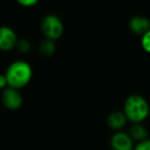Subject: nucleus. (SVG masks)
<instances>
[{
	"label": "nucleus",
	"mask_w": 150,
	"mask_h": 150,
	"mask_svg": "<svg viewBox=\"0 0 150 150\" xmlns=\"http://www.w3.org/2000/svg\"><path fill=\"white\" fill-rule=\"evenodd\" d=\"M9 88L21 90L29 84L33 76L31 65L26 61H15L13 62L4 73Z\"/></svg>",
	"instance_id": "nucleus-1"
},
{
	"label": "nucleus",
	"mask_w": 150,
	"mask_h": 150,
	"mask_svg": "<svg viewBox=\"0 0 150 150\" xmlns=\"http://www.w3.org/2000/svg\"><path fill=\"white\" fill-rule=\"evenodd\" d=\"M122 112L132 123H142L150 114L149 103L140 95H132L125 101Z\"/></svg>",
	"instance_id": "nucleus-2"
},
{
	"label": "nucleus",
	"mask_w": 150,
	"mask_h": 150,
	"mask_svg": "<svg viewBox=\"0 0 150 150\" xmlns=\"http://www.w3.org/2000/svg\"><path fill=\"white\" fill-rule=\"evenodd\" d=\"M41 31L45 36V39L52 41L58 40L64 33V25L62 20L52 13L45 16L41 22Z\"/></svg>",
	"instance_id": "nucleus-3"
},
{
	"label": "nucleus",
	"mask_w": 150,
	"mask_h": 150,
	"mask_svg": "<svg viewBox=\"0 0 150 150\" xmlns=\"http://www.w3.org/2000/svg\"><path fill=\"white\" fill-rule=\"evenodd\" d=\"M1 102L8 110H18L23 104V97L19 90L7 86L1 93Z\"/></svg>",
	"instance_id": "nucleus-4"
},
{
	"label": "nucleus",
	"mask_w": 150,
	"mask_h": 150,
	"mask_svg": "<svg viewBox=\"0 0 150 150\" xmlns=\"http://www.w3.org/2000/svg\"><path fill=\"white\" fill-rule=\"evenodd\" d=\"M18 36L15 30L8 26H0V50L9 52L18 43Z\"/></svg>",
	"instance_id": "nucleus-5"
},
{
	"label": "nucleus",
	"mask_w": 150,
	"mask_h": 150,
	"mask_svg": "<svg viewBox=\"0 0 150 150\" xmlns=\"http://www.w3.org/2000/svg\"><path fill=\"white\" fill-rule=\"evenodd\" d=\"M110 146L112 150H133L135 145L127 133L116 132L111 137Z\"/></svg>",
	"instance_id": "nucleus-6"
},
{
	"label": "nucleus",
	"mask_w": 150,
	"mask_h": 150,
	"mask_svg": "<svg viewBox=\"0 0 150 150\" xmlns=\"http://www.w3.org/2000/svg\"><path fill=\"white\" fill-rule=\"evenodd\" d=\"M129 28L132 33L143 36L146 32L150 30V20L144 16H135L129 20Z\"/></svg>",
	"instance_id": "nucleus-7"
},
{
	"label": "nucleus",
	"mask_w": 150,
	"mask_h": 150,
	"mask_svg": "<svg viewBox=\"0 0 150 150\" xmlns=\"http://www.w3.org/2000/svg\"><path fill=\"white\" fill-rule=\"evenodd\" d=\"M127 121V119L122 111H114V112L110 113L107 117L108 127L117 132H120V129L125 127Z\"/></svg>",
	"instance_id": "nucleus-8"
},
{
	"label": "nucleus",
	"mask_w": 150,
	"mask_h": 150,
	"mask_svg": "<svg viewBox=\"0 0 150 150\" xmlns=\"http://www.w3.org/2000/svg\"><path fill=\"white\" fill-rule=\"evenodd\" d=\"M129 136L131 139L136 143H139L141 141L148 139V132L146 127L142 123H133L129 129Z\"/></svg>",
	"instance_id": "nucleus-9"
},
{
	"label": "nucleus",
	"mask_w": 150,
	"mask_h": 150,
	"mask_svg": "<svg viewBox=\"0 0 150 150\" xmlns=\"http://www.w3.org/2000/svg\"><path fill=\"white\" fill-rule=\"evenodd\" d=\"M56 52V43L54 41L44 39L39 44V52L43 57H52Z\"/></svg>",
	"instance_id": "nucleus-10"
},
{
	"label": "nucleus",
	"mask_w": 150,
	"mask_h": 150,
	"mask_svg": "<svg viewBox=\"0 0 150 150\" xmlns=\"http://www.w3.org/2000/svg\"><path fill=\"white\" fill-rule=\"evenodd\" d=\"M31 43H30L29 40L27 39H21V40H18V43L16 45V48L19 50L20 52L22 54H27L31 50Z\"/></svg>",
	"instance_id": "nucleus-11"
},
{
	"label": "nucleus",
	"mask_w": 150,
	"mask_h": 150,
	"mask_svg": "<svg viewBox=\"0 0 150 150\" xmlns=\"http://www.w3.org/2000/svg\"><path fill=\"white\" fill-rule=\"evenodd\" d=\"M141 46L144 52L150 54V30L141 36Z\"/></svg>",
	"instance_id": "nucleus-12"
},
{
	"label": "nucleus",
	"mask_w": 150,
	"mask_h": 150,
	"mask_svg": "<svg viewBox=\"0 0 150 150\" xmlns=\"http://www.w3.org/2000/svg\"><path fill=\"white\" fill-rule=\"evenodd\" d=\"M133 150H150V139L141 141L134 146Z\"/></svg>",
	"instance_id": "nucleus-13"
},
{
	"label": "nucleus",
	"mask_w": 150,
	"mask_h": 150,
	"mask_svg": "<svg viewBox=\"0 0 150 150\" xmlns=\"http://www.w3.org/2000/svg\"><path fill=\"white\" fill-rule=\"evenodd\" d=\"M18 3L24 7H31L34 6L35 4H37L38 1L37 0H19Z\"/></svg>",
	"instance_id": "nucleus-14"
},
{
	"label": "nucleus",
	"mask_w": 150,
	"mask_h": 150,
	"mask_svg": "<svg viewBox=\"0 0 150 150\" xmlns=\"http://www.w3.org/2000/svg\"><path fill=\"white\" fill-rule=\"evenodd\" d=\"M7 80L4 74H0V90H4L7 88Z\"/></svg>",
	"instance_id": "nucleus-15"
}]
</instances>
